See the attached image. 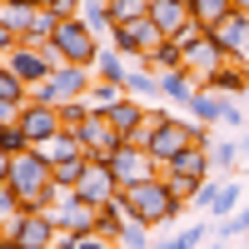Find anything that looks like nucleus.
Returning <instances> with one entry per match:
<instances>
[{"instance_id":"obj_20","label":"nucleus","mask_w":249,"mask_h":249,"mask_svg":"<svg viewBox=\"0 0 249 249\" xmlns=\"http://www.w3.org/2000/svg\"><path fill=\"white\" fill-rule=\"evenodd\" d=\"M160 95L170 100V105L190 110V105H195V95H199V85H195V75H190V70H170V75H160Z\"/></svg>"},{"instance_id":"obj_19","label":"nucleus","mask_w":249,"mask_h":249,"mask_svg":"<svg viewBox=\"0 0 249 249\" xmlns=\"http://www.w3.org/2000/svg\"><path fill=\"white\" fill-rule=\"evenodd\" d=\"M144 115H150V110H144V100L124 95V100H120V105H115V110H110L105 120H110V130H115L120 140H130V135L140 130V124H144Z\"/></svg>"},{"instance_id":"obj_13","label":"nucleus","mask_w":249,"mask_h":249,"mask_svg":"<svg viewBox=\"0 0 249 249\" xmlns=\"http://www.w3.org/2000/svg\"><path fill=\"white\" fill-rule=\"evenodd\" d=\"M75 199H85V204H110V199H120V184H115V175H110V164H85V175H80V184H75Z\"/></svg>"},{"instance_id":"obj_9","label":"nucleus","mask_w":249,"mask_h":249,"mask_svg":"<svg viewBox=\"0 0 249 249\" xmlns=\"http://www.w3.org/2000/svg\"><path fill=\"white\" fill-rule=\"evenodd\" d=\"M50 219H55V230H60V234L80 239V234H95L100 210H95V204H85V199H75V195H65L60 204H50Z\"/></svg>"},{"instance_id":"obj_40","label":"nucleus","mask_w":249,"mask_h":249,"mask_svg":"<svg viewBox=\"0 0 249 249\" xmlns=\"http://www.w3.org/2000/svg\"><path fill=\"white\" fill-rule=\"evenodd\" d=\"M204 239H210V224H184V230L175 234V244H179V249H199Z\"/></svg>"},{"instance_id":"obj_34","label":"nucleus","mask_w":249,"mask_h":249,"mask_svg":"<svg viewBox=\"0 0 249 249\" xmlns=\"http://www.w3.org/2000/svg\"><path fill=\"white\" fill-rule=\"evenodd\" d=\"M244 234H249V204L234 210L230 219H219V239H224V244H234V239H244Z\"/></svg>"},{"instance_id":"obj_51","label":"nucleus","mask_w":249,"mask_h":249,"mask_svg":"<svg viewBox=\"0 0 249 249\" xmlns=\"http://www.w3.org/2000/svg\"><path fill=\"white\" fill-rule=\"evenodd\" d=\"M210 249H230V244H224V239H219V244H210Z\"/></svg>"},{"instance_id":"obj_28","label":"nucleus","mask_w":249,"mask_h":249,"mask_svg":"<svg viewBox=\"0 0 249 249\" xmlns=\"http://www.w3.org/2000/svg\"><path fill=\"white\" fill-rule=\"evenodd\" d=\"M35 15H40V5H0V20L20 35V40H30V25H35Z\"/></svg>"},{"instance_id":"obj_7","label":"nucleus","mask_w":249,"mask_h":249,"mask_svg":"<svg viewBox=\"0 0 249 249\" xmlns=\"http://www.w3.org/2000/svg\"><path fill=\"white\" fill-rule=\"evenodd\" d=\"M5 234H10L20 249H50L60 230H55L50 210H25V214H15V219L5 224Z\"/></svg>"},{"instance_id":"obj_44","label":"nucleus","mask_w":249,"mask_h":249,"mask_svg":"<svg viewBox=\"0 0 249 249\" xmlns=\"http://www.w3.org/2000/svg\"><path fill=\"white\" fill-rule=\"evenodd\" d=\"M15 115H20L15 105H0V124H15Z\"/></svg>"},{"instance_id":"obj_41","label":"nucleus","mask_w":249,"mask_h":249,"mask_svg":"<svg viewBox=\"0 0 249 249\" xmlns=\"http://www.w3.org/2000/svg\"><path fill=\"white\" fill-rule=\"evenodd\" d=\"M75 249H120L115 239H105V234H80L75 239Z\"/></svg>"},{"instance_id":"obj_38","label":"nucleus","mask_w":249,"mask_h":249,"mask_svg":"<svg viewBox=\"0 0 249 249\" xmlns=\"http://www.w3.org/2000/svg\"><path fill=\"white\" fill-rule=\"evenodd\" d=\"M110 15H115V25L120 20H140V15H150V0H110Z\"/></svg>"},{"instance_id":"obj_31","label":"nucleus","mask_w":249,"mask_h":249,"mask_svg":"<svg viewBox=\"0 0 249 249\" xmlns=\"http://www.w3.org/2000/svg\"><path fill=\"white\" fill-rule=\"evenodd\" d=\"M239 195H244L239 184H230V179H224V184H219V195H214V204H210V214H214V219H230V214L239 210Z\"/></svg>"},{"instance_id":"obj_18","label":"nucleus","mask_w":249,"mask_h":249,"mask_svg":"<svg viewBox=\"0 0 249 249\" xmlns=\"http://www.w3.org/2000/svg\"><path fill=\"white\" fill-rule=\"evenodd\" d=\"M170 175H190V179H210V170H214V160H210V150H199V144H184V150L164 164ZM160 170V175H164Z\"/></svg>"},{"instance_id":"obj_52","label":"nucleus","mask_w":249,"mask_h":249,"mask_svg":"<svg viewBox=\"0 0 249 249\" xmlns=\"http://www.w3.org/2000/svg\"><path fill=\"white\" fill-rule=\"evenodd\" d=\"M0 239H5V224H0Z\"/></svg>"},{"instance_id":"obj_12","label":"nucleus","mask_w":249,"mask_h":249,"mask_svg":"<svg viewBox=\"0 0 249 249\" xmlns=\"http://www.w3.org/2000/svg\"><path fill=\"white\" fill-rule=\"evenodd\" d=\"M184 144H190V120L164 115V120H160V130H155V140H150V160L164 170V164H170V160L184 150Z\"/></svg>"},{"instance_id":"obj_42","label":"nucleus","mask_w":249,"mask_h":249,"mask_svg":"<svg viewBox=\"0 0 249 249\" xmlns=\"http://www.w3.org/2000/svg\"><path fill=\"white\" fill-rule=\"evenodd\" d=\"M15 45H20V35H15V30L5 25V20H0V60H5V55H10Z\"/></svg>"},{"instance_id":"obj_39","label":"nucleus","mask_w":249,"mask_h":249,"mask_svg":"<svg viewBox=\"0 0 249 249\" xmlns=\"http://www.w3.org/2000/svg\"><path fill=\"white\" fill-rule=\"evenodd\" d=\"M15 214H25V204H20V195L10 190V184H0V224H10Z\"/></svg>"},{"instance_id":"obj_21","label":"nucleus","mask_w":249,"mask_h":249,"mask_svg":"<svg viewBox=\"0 0 249 249\" xmlns=\"http://www.w3.org/2000/svg\"><path fill=\"white\" fill-rule=\"evenodd\" d=\"M124 95H135V100H155L160 95V75L150 70V65H140V60H130V70H124Z\"/></svg>"},{"instance_id":"obj_35","label":"nucleus","mask_w":249,"mask_h":249,"mask_svg":"<svg viewBox=\"0 0 249 249\" xmlns=\"http://www.w3.org/2000/svg\"><path fill=\"white\" fill-rule=\"evenodd\" d=\"M164 184H170V195H175L179 204H190V199L199 195V184H204V179H190V175H170V170H164Z\"/></svg>"},{"instance_id":"obj_29","label":"nucleus","mask_w":249,"mask_h":249,"mask_svg":"<svg viewBox=\"0 0 249 249\" xmlns=\"http://www.w3.org/2000/svg\"><path fill=\"white\" fill-rule=\"evenodd\" d=\"M144 65H150L155 75H170V70H184V50L175 45V40H164V45L150 55V60H144Z\"/></svg>"},{"instance_id":"obj_16","label":"nucleus","mask_w":249,"mask_h":249,"mask_svg":"<svg viewBox=\"0 0 249 249\" xmlns=\"http://www.w3.org/2000/svg\"><path fill=\"white\" fill-rule=\"evenodd\" d=\"M219 65H230V55H224L219 45H210V40H199L195 50H184V70L195 75V85H204V80H210Z\"/></svg>"},{"instance_id":"obj_14","label":"nucleus","mask_w":249,"mask_h":249,"mask_svg":"<svg viewBox=\"0 0 249 249\" xmlns=\"http://www.w3.org/2000/svg\"><path fill=\"white\" fill-rule=\"evenodd\" d=\"M15 124L20 130H25V140L35 144H45L50 135H60V110H50V105H35V100H25V105H20V115H15Z\"/></svg>"},{"instance_id":"obj_3","label":"nucleus","mask_w":249,"mask_h":249,"mask_svg":"<svg viewBox=\"0 0 249 249\" xmlns=\"http://www.w3.org/2000/svg\"><path fill=\"white\" fill-rule=\"evenodd\" d=\"M45 55L55 65H80V70H95V55H100V35L85 25V20H60L55 35L45 40Z\"/></svg>"},{"instance_id":"obj_6","label":"nucleus","mask_w":249,"mask_h":249,"mask_svg":"<svg viewBox=\"0 0 249 249\" xmlns=\"http://www.w3.org/2000/svg\"><path fill=\"white\" fill-rule=\"evenodd\" d=\"M0 65H5L15 80H20V85H25V90H35V85H45V80L60 70L55 65V60L45 55V45H25V40H20V45L5 55V60H0Z\"/></svg>"},{"instance_id":"obj_37","label":"nucleus","mask_w":249,"mask_h":249,"mask_svg":"<svg viewBox=\"0 0 249 249\" xmlns=\"http://www.w3.org/2000/svg\"><path fill=\"white\" fill-rule=\"evenodd\" d=\"M210 160H214V170H219V175H224V170H234V164H239V144H234V140H214Z\"/></svg>"},{"instance_id":"obj_49","label":"nucleus","mask_w":249,"mask_h":249,"mask_svg":"<svg viewBox=\"0 0 249 249\" xmlns=\"http://www.w3.org/2000/svg\"><path fill=\"white\" fill-rule=\"evenodd\" d=\"M0 5H35V0H0Z\"/></svg>"},{"instance_id":"obj_23","label":"nucleus","mask_w":249,"mask_h":249,"mask_svg":"<svg viewBox=\"0 0 249 249\" xmlns=\"http://www.w3.org/2000/svg\"><path fill=\"white\" fill-rule=\"evenodd\" d=\"M219 115H224V95L199 90V95H195V105H190V120H195V124H210V130H214Z\"/></svg>"},{"instance_id":"obj_33","label":"nucleus","mask_w":249,"mask_h":249,"mask_svg":"<svg viewBox=\"0 0 249 249\" xmlns=\"http://www.w3.org/2000/svg\"><path fill=\"white\" fill-rule=\"evenodd\" d=\"M25 100H30V90L20 85V80H15V75H10L5 65H0V105H15V110H20Z\"/></svg>"},{"instance_id":"obj_8","label":"nucleus","mask_w":249,"mask_h":249,"mask_svg":"<svg viewBox=\"0 0 249 249\" xmlns=\"http://www.w3.org/2000/svg\"><path fill=\"white\" fill-rule=\"evenodd\" d=\"M75 140L85 144V160H95V164H110V160L124 150V140L110 130V120H105V115H90V120L75 130Z\"/></svg>"},{"instance_id":"obj_2","label":"nucleus","mask_w":249,"mask_h":249,"mask_svg":"<svg viewBox=\"0 0 249 249\" xmlns=\"http://www.w3.org/2000/svg\"><path fill=\"white\" fill-rule=\"evenodd\" d=\"M120 199H124V214H130V219H140V224H150V230H160V224H175V219H179V210H184V204L170 195L164 175H155V179L135 184V190H124Z\"/></svg>"},{"instance_id":"obj_15","label":"nucleus","mask_w":249,"mask_h":249,"mask_svg":"<svg viewBox=\"0 0 249 249\" xmlns=\"http://www.w3.org/2000/svg\"><path fill=\"white\" fill-rule=\"evenodd\" d=\"M150 20H155V30H160L164 40H175L179 30H190V25H195L190 5H179V0H150Z\"/></svg>"},{"instance_id":"obj_5","label":"nucleus","mask_w":249,"mask_h":249,"mask_svg":"<svg viewBox=\"0 0 249 249\" xmlns=\"http://www.w3.org/2000/svg\"><path fill=\"white\" fill-rule=\"evenodd\" d=\"M110 45H115L124 60H140V65H144V60H150V55L164 45V35L155 30V20H150V15H140V20H120V25L110 30Z\"/></svg>"},{"instance_id":"obj_46","label":"nucleus","mask_w":249,"mask_h":249,"mask_svg":"<svg viewBox=\"0 0 249 249\" xmlns=\"http://www.w3.org/2000/svg\"><path fill=\"white\" fill-rule=\"evenodd\" d=\"M234 10H239V15H249V0H234Z\"/></svg>"},{"instance_id":"obj_36","label":"nucleus","mask_w":249,"mask_h":249,"mask_svg":"<svg viewBox=\"0 0 249 249\" xmlns=\"http://www.w3.org/2000/svg\"><path fill=\"white\" fill-rule=\"evenodd\" d=\"M95 110H90V100H75V105H60V130H80Z\"/></svg>"},{"instance_id":"obj_43","label":"nucleus","mask_w":249,"mask_h":249,"mask_svg":"<svg viewBox=\"0 0 249 249\" xmlns=\"http://www.w3.org/2000/svg\"><path fill=\"white\" fill-rule=\"evenodd\" d=\"M10 164H15L10 155H0V184H10Z\"/></svg>"},{"instance_id":"obj_30","label":"nucleus","mask_w":249,"mask_h":249,"mask_svg":"<svg viewBox=\"0 0 249 249\" xmlns=\"http://www.w3.org/2000/svg\"><path fill=\"white\" fill-rule=\"evenodd\" d=\"M230 10H234V0H190V15L199 25H214V20H224Z\"/></svg>"},{"instance_id":"obj_25","label":"nucleus","mask_w":249,"mask_h":249,"mask_svg":"<svg viewBox=\"0 0 249 249\" xmlns=\"http://www.w3.org/2000/svg\"><path fill=\"white\" fill-rule=\"evenodd\" d=\"M124 70H130V60H124L115 45H100V55H95V80H124Z\"/></svg>"},{"instance_id":"obj_53","label":"nucleus","mask_w":249,"mask_h":249,"mask_svg":"<svg viewBox=\"0 0 249 249\" xmlns=\"http://www.w3.org/2000/svg\"><path fill=\"white\" fill-rule=\"evenodd\" d=\"M179 5H190V0H179Z\"/></svg>"},{"instance_id":"obj_27","label":"nucleus","mask_w":249,"mask_h":249,"mask_svg":"<svg viewBox=\"0 0 249 249\" xmlns=\"http://www.w3.org/2000/svg\"><path fill=\"white\" fill-rule=\"evenodd\" d=\"M120 100H124V85H115V80H95V90H90V110L95 115H110Z\"/></svg>"},{"instance_id":"obj_26","label":"nucleus","mask_w":249,"mask_h":249,"mask_svg":"<svg viewBox=\"0 0 249 249\" xmlns=\"http://www.w3.org/2000/svg\"><path fill=\"white\" fill-rule=\"evenodd\" d=\"M80 20L95 30V35H110L115 30V15H110V0H85L80 5Z\"/></svg>"},{"instance_id":"obj_47","label":"nucleus","mask_w":249,"mask_h":249,"mask_svg":"<svg viewBox=\"0 0 249 249\" xmlns=\"http://www.w3.org/2000/svg\"><path fill=\"white\" fill-rule=\"evenodd\" d=\"M244 155H249V135H244V140H239V160H244Z\"/></svg>"},{"instance_id":"obj_17","label":"nucleus","mask_w":249,"mask_h":249,"mask_svg":"<svg viewBox=\"0 0 249 249\" xmlns=\"http://www.w3.org/2000/svg\"><path fill=\"white\" fill-rule=\"evenodd\" d=\"M199 90H214V95H224V100H234V95H249V70L239 65V60H230V65H219L210 80H204Z\"/></svg>"},{"instance_id":"obj_4","label":"nucleus","mask_w":249,"mask_h":249,"mask_svg":"<svg viewBox=\"0 0 249 249\" xmlns=\"http://www.w3.org/2000/svg\"><path fill=\"white\" fill-rule=\"evenodd\" d=\"M90 90H95V70L60 65V70L45 80V85H35V90H30V100H35V105L60 110V105H75V100H90Z\"/></svg>"},{"instance_id":"obj_24","label":"nucleus","mask_w":249,"mask_h":249,"mask_svg":"<svg viewBox=\"0 0 249 249\" xmlns=\"http://www.w3.org/2000/svg\"><path fill=\"white\" fill-rule=\"evenodd\" d=\"M130 224V214H124V199H110V204H100V219H95V234H105V239H120V230Z\"/></svg>"},{"instance_id":"obj_11","label":"nucleus","mask_w":249,"mask_h":249,"mask_svg":"<svg viewBox=\"0 0 249 249\" xmlns=\"http://www.w3.org/2000/svg\"><path fill=\"white\" fill-rule=\"evenodd\" d=\"M110 175H115V184H120V195L124 190H135V184H144V179H155L160 175V164L144 155V150H130V144H124V150L110 160Z\"/></svg>"},{"instance_id":"obj_32","label":"nucleus","mask_w":249,"mask_h":249,"mask_svg":"<svg viewBox=\"0 0 249 249\" xmlns=\"http://www.w3.org/2000/svg\"><path fill=\"white\" fill-rule=\"evenodd\" d=\"M25 150H35V144L25 140V130H20V124H0V155H25Z\"/></svg>"},{"instance_id":"obj_45","label":"nucleus","mask_w":249,"mask_h":249,"mask_svg":"<svg viewBox=\"0 0 249 249\" xmlns=\"http://www.w3.org/2000/svg\"><path fill=\"white\" fill-rule=\"evenodd\" d=\"M35 5H40V10H60V5H65V0H35Z\"/></svg>"},{"instance_id":"obj_1","label":"nucleus","mask_w":249,"mask_h":249,"mask_svg":"<svg viewBox=\"0 0 249 249\" xmlns=\"http://www.w3.org/2000/svg\"><path fill=\"white\" fill-rule=\"evenodd\" d=\"M10 190L20 195L25 210H50V204L65 199V195L55 190V170H50V160L40 155V150L15 155V164H10Z\"/></svg>"},{"instance_id":"obj_48","label":"nucleus","mask_w":249,"mask_h":249,"mask_svg":"<svg viewBox=\"0 0 249 249\" xmlns=\"http://www.w3.org/2000/svg\"><path fill=\"white\" fill-rule=\"evenodd\" d=\"M0 249H20V244H15V239H10V234H5V239H0Z\"/></svg>"},{"instance_id":"obj_22","label":"nucleus","mask_w":249,"mask_h":249,"mask_svg":"<svg viewBox=\"0 0 249 249\" xmlns=\"http://www.w3.org/2000/svg\"><path fill=\"white\" fill-rule=\"evenodd\" d=\"M40 155H45L50 164H65V160H85V144L75 140V130H60V135H50L45 144H40Z\"/></svg>"},{"instance_id":"obj_10","label":"nucleus","mask_w":249,"mask_h":249,"mask_svg":"<svg viewBox=\"0 0 249 249\" xmlns=\"http://www.w3.org/2000/svg\"><path fill=\"white\" fill-rule=\"evenodd\" d=\"M204 35H210V45H219V50L230 55V60H244V50H249V15L230 10L224 20L204 25Z\"/></svg>"},{"instance_id":"obj_50","label":"nucleus","mask_w":249,"mask_h":249,"mask_svg":"<svg viewBox=\"0 0 249 249\" xmlns=\"http://www.w3.org/2000/svg\"><path fill=\"white\" fill-rule=\"evenodd\" d=\"M230 249H249V239H234V244H230Z\"/></svg>"}]
</instances>
